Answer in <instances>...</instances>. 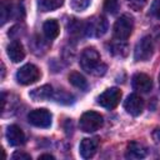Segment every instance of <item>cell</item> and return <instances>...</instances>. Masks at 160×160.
<instances>
[{"label": "cell", "instance_id": "cell-1", "mask_svg": "<svg viewBox=\"0 0 160 160\" xmlns=\"http://www.w3.org/2000/svg\"><path fill=\"white\" fill-rule=\"evenodd\" d=\"M80 66L86 72H92L96 75H102L106 66L100 62V54L95 48H86L80 55Z\"/></svg>", "mask_w": 160, "mask_h": 160}, {"label": "cell", "instance_id": "cell-2", "mask_svg": "<svg viewBox=\"0 0 160 160\" xmlns=\"http://www.w3.org/2000/svg\"><path fill=\"white\" fill-rule=\"evenodd\" d=\"M134 29V20L130 15H121L114 24V29H112V35L115 39L118 40H126Z\"/></svg>", "mask_w": 160, "mask_h": 160}, {"label": "cell", "instance_id": "cell-3", "mask_svg": "<svg viewBox=\"0 0 160 160\" xmlns=\"http://www.w3.org/2000/svg\"><path fill=\"white\" fill-rule=\"evenodd\" d=\"M79 125L84 132H94L102 126V116L96 111H86L81 115Z\"/></svg>", "mask_w": 160, "mask_h": 160}, {"label": "cell", "instance_id": "cell-4", "mask_svg": "<svg viewBox=\"0 0 160 160\" xmlns=\"http://www.w3.org/2000/svg\"><path fill=\"white\" fill-rule=\"evenodd\" d=\"M108 30V20L104 16H94L84 24V32L88 36H102Z\"/></svg>", "mask_w": 160, "mask_h": 160}, {"label": "cell", "instance_id": "cell-5", "mask_svg": "<svg viewBox=\"0 0 160 160\" xmlns=\"http://www.w3.org/2000/svg\"><path fill=\"white\" fill-rule=\"evenodd\" d=\"M40 79V70L34 64H25L16 71V80L21 85H30Z\"/></svg>", "mask_w": 160, "mask_h": 160}, {"label": "cell", "instance_id": "cell-6", "mask_svg": "<svg viewBox=\"0 0 160 160\" xmlns=\"http://www.w3.org/2000/svg\"><path fill=\"white\" fill-rule=\"evenodd\" d=\"M154 51V45H152V40L150 36H144L141 38L134 50V59L136 61H148Z\"/></svg>", "mask_w": 160, "mask_h": 160}, {"label": "cell", "instance_id": "cell-7", "mask_svg": "<svg viewBox=\"0 0 160 160\" xmlns=\"http://www.w3.org/2000/svg\"><path fill=\"white\" fill-rule=\"evenodd\" d=\"M120 99H121V91L118 88H110L99 95L98 104L105 109L111 110L118 106V104L120 102Z\"/></svg>", "mask_w": 160, "mask_h": 160}, {"label": "cell", "instance_id": "cell-8", "mask_svg": "<svg viewBox=\"0 0 160 160\" xmlns=\"http://www.w3.org/2000/svg\"><path fill=\"white\" fill-rule=\"evenodd\" d=\"M28 120L36 128H49L51 125V114L46 109H35L29 112Z\"/></svg>", "mask_w": 160, "mask_h": 160}, {"label": "cell", "instance_id": "cell-9", "mask_svg": "<svg viewBox=\"0 0 160 160\" xmlns=\"http://www.w3.org/2000/svg\"><path fill=\"white\" fill-rule=\"evenodd\" d=\"M124 109L128 114L132 116H138L144 110V100L138 94H130L124 101Z\"/></svg>", "mask_w": 160, "mask_h": 160}, {"label": "cell", "instance_id": "cell-10", "mask_svg": "<svg viewBox=\"0 0 160 160\" xmlns=\"http://www.w3.org/2000/svg\"><path fill=\"white\" fill-rule=\"evenodd\" d=\"M131 85L136 91L149 92L152 89V80L144 72H136L131 79Z\"/></svg>", "mask_w": 160, "mask_h": 160}, {"label": "cell", "instance_id": "cell-11", "mask_svg": "<svg viewBox=\"0 0 160 160\" xmlns=\"http://www.w3.org/2000/svg\"><path fill=\"white\" fill-rule=\"evenodd\" d=\"M99 146V140L98 138H85L81 140L80 146H79V152L81 158L84 159H90L95 155L96 150Z\"/></svg>", "mask_w": 160, "mask_h": 160}, {"label": "cell", "instance_id": "cell-12", "mask_svg": "<svg viewBox=\"0 0 160 160\" xmlns=\"http://www.w3.org/2000/svg\"><path fill=\"white\" fill-rule=\"evenodd\" d=\"M8 142L12 146H19L25 142V134L18 125H10L6 130Z\"/></svg>", "mask_w": 160, "mask_h": 160}, {"label": "cell", "instance_id": "cell-13", "mask_svg": "<svg viewBox=\"0 0 160 160\" xmlns=\"http://www.w3.org/2000/svg\"><path fill=\"white\" fill-rule=\"evenodd\" d=\"M6 52L12 62H19L25 58V50H24L21 42H19L18 40H14L8 45Z\"/></svg>", "mask_w": 160, "mask_h": 160}, {"label": "cell", "instance_id": "cell-14", "mask_svg": "<svg viewBox=\"0 0 160 160\" xmlns=\"http://www.w3.org/2000/svg\"><path fill=\"white\" fill-rule=\"evenodd\" d=\"M146 154H148L146 148L142 144L136 142V141H131L128 145L126 151H125V156L128 159H142L146 156Z\"/></svg>", "mask_w": 160, "mask_h": 160}, {"label": "cell", "instance_id": "cell-15", "mask_svg": "<svg viewBox=\"0 0 160 160\" xmlns=\"http://www.w3.org/2000/svg\"><path fill=\"white\" fill-rule=\"evenodd\" d=\"M30 98L35 101H42V100H48L52 96V88L50 85H42L40 88H36L34 90H31L29 92Z\"/></svg>", "mask_w": 160, "mask_h": 160}, {"label": "cell", "instance_id": "cell-16", "mask_svg": "<svg viewBox=\"0 0 160 160\" xmlns=\"http://www.w3.org/2000/svg\"><path fill=\"white\" fill-rule=\"evenodd\" d=\"M42 30H44V34L48 39L52 40L55 38H58L59 32H60V26H59V22L55 20V19H50V20H46L42 25Z\"/></svg>", "mask_w": 160, "mask_h": 160}, {"label": "cell", "instance_id": "cell-17", "mask_svg": "<svg viewBox=\"0 0 160 160\" xmlns=\"http://www.w3.org/2000/svg\"><path fill=\"white\" fill-rule=\"evenodd\" d=\"M62 4H64V0H38V6L44 12L56 10Z\"/></svg>", "mask_w": 160, "mask_h": 160}, {"label": "cell", "instance_id": "cell-18", "mask_svg": "<svg viewBox=\"0 0 160 160\" xmlns=\"http://www.w3.org/2000/svg\"><path fill=\"white\" fill-rule=\"evenodd\" d=\"M69 81H70L71 85H74L75 88L81 89V90H85V89L88 88V82H86L85 78H84L80 72H76V71L71 72V74L69 75Z\"/></svg>", "mask_w": 160, "mask_h": 160}, {"label": "cell", "instance_id": "cell-19", "mask_svg": "<svg viewBox=\"0 0 160 160\" xmlns=\"http://www.w3.org/2000/svg\"><path fill=\"white\" fill-rule=\"evenodd\" d=\"M11 9H12V8H11V4L8 2L6 0H4V1L1 2V24H2V25L6 22L8 18H10L11 11H12Z\"/></svg>", "mask_w": 160, "mask_h": 160}, {"label": "cell", "instance_id": "cell-20", "mask_svg": "<svg viewBox=\"0 0 160 160\" xmlns=\"http://www.w3.org/2000/svg\"><path fill=\"white\" fill-rule=\"evenodd\" d=\"M90 5V0H70V6L75 11H84Z\"/></svg>", "mask_w": 160, "mask_h": 160}, {"label": "cell", "instance_id": "cell-21", "mask_svg": "<svg viewBox=\"0 0 160 160\" xmlns=\"http://www.w3.org/2000/svg\"><path fill=\"white\" fill-rule=\"evenodd\" d=\"M104 9L110 14H116L119 10L118 0H104Z\"/></svg>", "mask_w": 160, "mask_h": 160}, {"label": "cell", "instance_id": "cell-22", "mask_svg": "<svg viewBox=\"0 0 160 160\" xmlns=\"http://www.w3.org/2000/svg\"><path fill=\"white\" fill-rule=\"evenodd\" d=\"M128 1V5L134 9V10H140L145 6V4L148 2V0H126Z\"/></svg>", "mask_w": 160, "mask_h": 160}, {"label": "cell", "instance_id": "cell-23", "mask_svg": "<svg viewBox=\"0 0 160 160\" xmlns=\"http://www.w3.org/2000/svg\"><path fill=\"white\" fill-rule=\"evenodd\" d=\"M150 12L160 20V0H154L152 4H151V8H150Z\"/></svg>", "mask_w": 160, "mask_h": 160}, {"label": "cell", "instance_id": "cell-24", "mask_svg": "<svg viewBox=\"0 0 160 160\" xmlns=\"http://www.w3.org/2000/svg\"><path fill=\"white\" fill-rule=\"evenodd\" d=\"M121 50L125 51V52H128V46H126L125 44H116V45L112 46L111 52H112V54H116V55H120V56H124V55L121 54Z\"/></svg>", "mask_w": 160, "mask_h": 160}, {"label": "cell", "instance_id": "cell-25", "mask_svg": "<svg viewBox=\"0 0 160 160\" xmlns=\"http://www.w3.org/2000/svg\"><path fill=\"white\" fill-rule=\"evenodd\" d=\"M12 159L14 160H31V156L26 152H20V151H16L12 154Z\"/></svg>", "mask_w": 160, "mask_h": 160}, {"label": "cell", "instance_id": "cell-26", "mask_svg": "<svg viewBox=\"0 0 160 160\" xmlns=\"http://www.w3.org/2000/svg\"><path fill=\"white\" fill-rule=\"evenodd\" d=\"M152 139L156 141V142H160V129H155L152 131Z\"/></svg>", "mask_w": 160, "mask_h": 160}, {"label": "cell", "instance_id": "cell-27", "mask_svg": "<svg viewBox=\"0 0 160 160\" xmlns=\"http://www.w3.org/2000/svg\"><path fill=\"white\" fill-rule=\"evenodd\" d=\"M42 159H50V160H54V156L50 155V154H42L39 156V160H42Z\"/></svg>", "mask_w": 160, "mask_h": 160}, {"label": "cell", "instance_id": "cell-28", "mask_svg": "<svg viewBox=\"0 0 160 160\" xmlns=\"http://www.w3.org/2000/svg\"><path fill=\"white\" fill-rule=\"evenodd\" d=\"M159 85H160V74H159Z\"/></svg>", "mask_w": 160, "mask_h": 160}]
</instances>
